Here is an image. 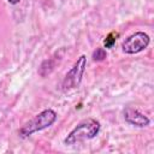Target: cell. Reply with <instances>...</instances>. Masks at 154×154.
<instances>
[{"label":"cell","instance_id":"1","mask_svg":"<svg viewBox=\"0 0 154 154\" xmlns=\"http://www.w3.org/2000/svg\"><path fill=\"white\" fill-rule=\"evenodd\" d=\"M100 129H101V125H100L99 120H96L94 118H87V119L82 120L81 123H78L70 131V134L65 137L64 143L66 146H73L79 142L91 140L99 135Z\"/></svg>","mask_w":154,"mask_h":154},{"label":"cell","instance_id":"2","mask_svg":"<svg viewBox=\"0 0 154 154\" xmlns=\"http://www.w3.org/2000/svg\"><path fill=\"white\" fill-rule=\"evenodd\" d=\"M57 117L58 116H57L55 111H53L52 108H47V109L41 111L31 120H29L25 125H23L20 128L19 136L23 138H26L35 132H38V131H42V130L49 128L57 120Z\"/></svg>","mask_w":154,"mask_h":154},{"label":"cell","instance_id":"3","mask_svg":"<svg viewBox=\"0 0 154 154\" xmlns=\"http://www.w3.org/2000/svg\"><path fill=\"white\" fill-rule=\"evenodd\" d=\"M85 67H87V57L84 54H82L77 59V61L73 64V66L67 71V73L65 75L64 79H63L61 88L64 91L76 89L79 87L83 75L85 72Z\"/></svg>","mask_w":154,"mask_h":154},{"label":"cell","instance_id":"4","mask_svg":"<svg viewBox=\"0 0 154 154\" xmlns=\"http://www.w3.org/2000/svg\"><path fill=\"white\" fill-rule=\"evenodd\" d=\"M150 43V37L144 31H136L122 42V51L126 54H137L144 51Z\"/></svg>","mask_w":154,"mask_h":154},{"label":"cell","instance_id":"5","mask_svg":"<svg viewBox=\"0 0 154 154\" xmlns=\"http://www.w3.org/2000/svg\"><path fill=\"white\" fill-rule=\"evenodd\" d=\"M124 119L128 124L137 126V128L148 126L150 123V119L144 113H142L141 111L134 107H126L124 109Z\"/></svg>","mask_w":154,"mask_h":154},{"label":"cell","instance_id":"6","mask_svg":"<svg viewBox=\"0 0 154 154\" xmlns=\"http://www.w3.org/2000/svg\"><path fill=\"white\" fill-rule=\"evenodd\" d=\"M54 65H55V59H53V58L46 59V60L41 64V66H40V75L43 76V77L47 76L48 73H51V72L53 71Z\"/></svg>","mask_w":154,"mask_h":154},{"label":"cell","instance_id":"7","mask_svg":"<svg viewBox=\"0 0 154 154\" xmlns=\"http://www.w3.org/2000/svg\"><path fill=\"white\" fill-rule=\"evenodd\" d=\"M117 37H118V34H116V32L108 34V35L106 36V38L103 40V46H105V48H112V47L116 45Z\"/></svg>","mask_w":154,"mask_h":154},{"label":"cell","instance_id":"8","mask_svg":"<svg viewBox=\"0 0 154 154\" xmlns=\"http://www.w3.org/2000/svg\"><path fill=\"white\" fill-rule=\"evenodd\" d=\"M107 57L105 48H96V51L93 52V60L94 61H102Z\"/></svg>","mask_w":154,"mask_h":154},{"label":"cell","instance_id":"9","mask_svg":"<svg viewBox=\"0 0 154 154\" xmlns=\"http://www.w3.org/2000/svg\"><path fill=\"white\" fill-rule=\"evenodd\" d=\"M11 5H17V4H19L20 2V0H7Z\"/></svg>","mask_w":154,"mask_h":154}]
</instances>
